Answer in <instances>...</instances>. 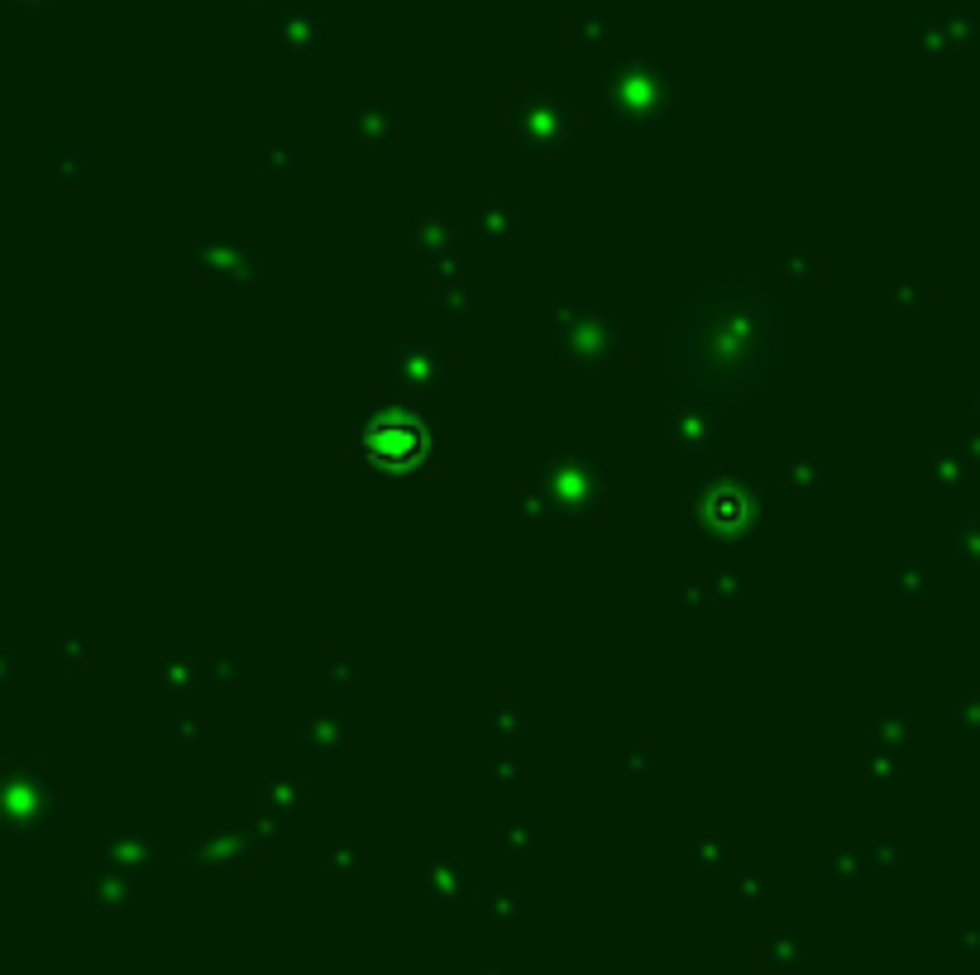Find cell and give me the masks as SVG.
Segmentation results:
<instances>
[{
    "label": "cell",
    "instance_id": "cell-1",
    "mask_svg": "<svg viewBox=\"0 0 980 975\" xmlns=\"http://www.w3.org/2000/svg\"><path fill=\"white\" fill-rule=\"evenodd\" d=\"M359 450L378 464V469H392V474H402V469H412L426 459L431 450V435L426 426L416 421V416H378L364 426L359 435Z\"/></svg>",
    "mask_w": 980,
    "mask_h": 975
}]
</instances>
